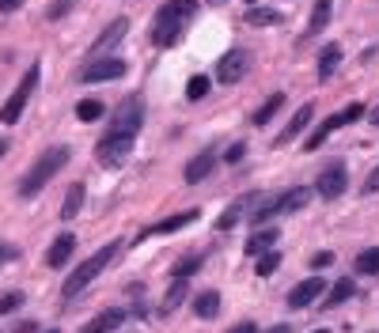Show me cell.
<instances>
[{
    "label": "cell",
    "mask_w": 379,
    "mask_h": 333,
    "mask_svg": "<svg viewBox=\"0 0 379 333\" xmlns=\"http://www.w3.org/2000/svg\"><path fill=\"white\" fill-rule=\"evenodd\" d=\"M194 315L202 318V322H209V318L220 315V292H216V288H205V292H197V299H194Z\"/></svg>",
    "instance_id": "cell-14"
},
{
    "label": "cell",
    "mask_w": 379,
    "mask_h": 333,
    "mask_svg": "<svg viewBox=\"0 0 379 333\" xmlns=\"http://www.w3.org/2000/svg\"><path fill=\"white\" fill-rule=\"evenodd\" d=\"M251 64H254L251 50H231V53H224L220 64H216V80H220V84H239L243 76L251 72Z\"/></svg>",
    "instance_id": "cell-8"
},
{
    "label": "cell",
    "mask_w": 379,
    "mask_h": 333,
    "mask_svg": "<svg viewBox=\"0 0 379 333\" xmlns=\"http://www.w3.org/2000/svg\"><path fill=\"white\" fill-rule=\"evenodd\" d=\"M277 269H281V254H277V250H265L262 258L254 261V273H258V276H273Z\"/></svg>",
    "instance_id": "cell-30"
},
{
    "label": "cell",
    "mask_w": 379,
    "mask_h": 333,
    "mask_svg": "<svg viewBox=\"0 0 379 333\" xmlns=\"http://www.w3.org/2000/svg\"><path fill=\"white\" fill-rule=\"evenodd\" d=\"M247 23H251V27H273V23H281V16H277L273 8H251V12H247Z\"/></svg>",
    "instance_id": "cell-29"
},
{
    "label": "cell",
    "mask_w": 379,
    "mask_h": 333,
    "mask_svg": "<svg viewBox=\"0 0 379 333\" xmlns=\"http://www.w3.org/2000/svg\"><path fill=\"white\" fill-rule=\"evenodd\" d=\"M80 205H84V186L72 182L69 193H65V205H61V220H72L76 213H80Z\"/></svg>",
    "instance_id": "cell-23"
},
{
    "label": "cell",
    "mask_w": 379,
    "mask_h": 333,
    "mask_svg": "<svg viewBox=\"0 0 379 333\" xmlns=\"http://www.w3.org/2000/svg\"><path fill=\"white\" fill-rule=\"evenodd\" d=\"M194 220H197V213H194V208H186V213H175V216L160 220V224L144 227L141 235H137V242H141V239H148V235H171V231H182L186 224H194Z\"/></svg>",
    "instance_id": "cell-13"
},
{
    "label": "cell",
    "mask_w": 379,
    "mask_h": 333,
    "mask_svg": "<svg viewBox=\"0 0 379 333\" xmlns=\"http://www.w3.org/2000/svg\"><path fill=\"white\" fill-rule=\"evenodd\" d=\"M338 64H341V46L330 42V46L322 50V57H319V80H330V76L338 72Z\"/></svg>",
    "instance_id": "cell-21"
},
{
    "label": "cell",
    "mask_w": 379,
    "mask_h": 333,
    "mask_svg": "<svg viewBox=\"0 0 379 333\" xmlns=\"http://www.w3.org/2000/svg\"><path fill=\"white\" fill-rule=\"evenodd\" d=\"M356 292V284H353V276H345V281H338V284H330V295H326V307H341L345 299H349Z\"/></svg>",
    "instance_id": "cell-26"
},
{
    "label": "cell",
    "mask_w": 379,
    "mask_h": 333,
    "mask_svg": "<svg viewBox=\"0 0 379 333\" xmlns=\"http://www.w3.org/2000/svg\"><path fill=\"white\" fill-rule=\"evenodd\" d=\"M69 155H72V152L65 148V144H57V148H50V152H42L38 159H35V166L23 174V182H19V197H23V201L38 197V190H46V182L61 171L65 163H69Z\"/></svg>",
    "instance_id": "cell-2"
},
{
    "label": "cell",
    "mask_w": 379,
    "mask_h": 333,
    "mask_svg": "<svg viewBox=\"0 0 379 333\" xmlns=\"http://www.w3.org/2000/svg\"><path fill=\"white\" fill-rule=\"evenodd\" d=\"M243 152H247V148H243V144H231L224 159H228V163H239V159H243Z\"/></svg>",
    "instance_id": "cell-38"
},
{
    "label": "cell",
    "mask_w": 379,
    "mask_h": 333,
    "mask_svg": "<svg viewBox=\"0 0 379 333\" xmlns=\"http://www.w3.org/2000/svg\"><path fill=\"white\" fill-rule=\"evenodd\" d=\"M38 76H42V64L35 61V64H31V69L23 72V80H19V87H16L12 95H8V103L0 106V121H4V125H16L19 114L27 110L31 95H35V87H38Z\"/></svg>",
    "instance_id": "cell-4"
},
{
    "label": "cell",
    "mask_w": 379,
    "mask_h": 333,
    "mask_svg": "<svg viewBox=\"0 0 379 333\" xmlns=\"http://www.w3.org/2000/svg\"><path fill=\"white\" fill-rule=\"evenodd\" d=\"M19 303H23V295H19V292L0 295V315H12V310H19Z\"/></svg>",
    "instance_id": "cell-34"
},
{
    "label": "cell",
    "mask_w": 379,
    "mask_h": 333,
    "mask_svg": "<svg viewBox=\"0 0 379 333\" xmlns=\"http://www.w3.org/2000/svg\"><path fill=\"white\" fill-rule=\"evenodd\" d=\"M194 12H197V0H167L160 12H155V23H152V46H155V50H171Z\"/></svg>",
    "instance_id": "cell-1"
},
{
    "label": "cell",
    "mask_w": 379,
    "mask_h": 333,
    "mask_svg": "<svg viewBox=\"0 0 379 333\" xmlns=\"http://www.w3.org/2000/svg\"><path fill=\"white\" fill-rule=\"evenodd\" d=\"M326 265H334V254L330 250H319L315 258H311V269H326Z\"/></svg>",
    "instance_id": "cell-37"
},
{
    "label": "cell",
    "mask_w": 379,
    "mask_h": 333,
    "mask_svg": "<svg viewBox=\"0 0 379 333\" xmlns=\"http://www.w3.org/2000/svg\"><path fill=\"white\" fill-rule=\"evenodd\" d=\"M46 333H61V329H46Z\"/></svg>",
    "instance_id": "cell-46"
},
{
    "label": "cell",
    "mask_w": 379,
    "mask_h": 333,
    "mask_svg": "<svg viewBox=\"0 0 379 333\" xmlns=\"http://www.w3.org/2000/svg\"><path fill=\"white\" fill-rule=\"evenodd\" d=\"M126 30H129V23H126V19H118V23H114V27H106V30H103V35H99V38H95V46H92V53H103V50H110V46H118V42H121V38H126Z\"/></svg>",
    "instance_id": "cell-19"
},
{
    "label": "cell",
    "mask_w": 379,
    "mask_h": 333,
    "mask_svg": "<svg viewBox=\"0 0 379 333\" xmlns=\"http://www.w3.org/2000/svg\"><path fill=\"white\" fill-rule=\"evenodd\" d=\"M372 125H379V110H372Z\"/></svg>",
    "instance_id": "cell-43"
},
{
    "label": "cell",
    "mask_w": 379,
    "mask_h": 333,
    "mask_svg": "<svg viewBox=\"0 0 379 333\" xmlns=\"http://www.w3.org/2000/svg\"><path fill=\"white\" fill-rule=\"evenodd\" d=\"M182 299H186V281H171V288L163 295V307L175 310V307H182Z\"/></svg>",
    "instance_id": "cell-32"
},
{
    "label": "cell",
    "mask_w": 379,
    "mask_h": 333,
    "mask_svg": "<svg viewBox=\"0 0 379 333\" xmlns=\"http://www.w3.org/2000/svg\"><path fill=\"white\" fill-rule=\"evenodd\" d=\"M12 254H16V250H12V247H8V242H0V265H4L8 258H12Z\"/></svg>",
    "instance_id": "cell-41"
},
{
    "label": "cell",
    "mask_w": 379,
    "mask_h": 333,
    "mask_svg": "<svg viewBox=\"0 0 379 333\" xmlns=\"http://www.w3.org/2000/svg\"><path fill=\"white\" fill-rule=\"evenodd\" d=\"M277 235H281V231H277V227H258V231H254V235L247 239V254H251V258H258V254L273 250Z\"/></svg>",
    "instance_id": "cell-16"
},
{
    "label": "cell",
    "mask_w": 379,
    "mask_h": 333,
    "mask_svg": "<svg viewBox=\"0 0 379 333\" xmlns=\"http://www.w3.org/2000/svg\"><path fill=\"white\" fill-rule=\"evenodd\" d=\"M361 193H364V197H372V193H379V166H375V171H372V174H368V182L361 186Z\"/></svg>",
    "instance_id": "cell-36"
},
{
    "label": "cell",
    "mask_w": 379,
    "mask_h": 333,
    "mask_svg": "<svg viewBox=\"0 0 379 333\" xmlns=\"http://www.w3.org/2000/svg\"><path fill=\"white\" fill-rule=\"evenodd\" d=\"M361 118H364V103H349V106L341 110V114H330L326 121H322V125H319L315 132H311L307 140H304V148H307V152H315L319 144L330 137V132H338L341 125H353V121H361Z\"/></svg>",
    "instance_id": "cell-6"
},
{
    "label": "cell",
    "mask_w": 379,
    "mask_h": 333,
    "mask_svg": "<svg viewBox=\"0 0 379 333\" xmlns=\"http://www.w3.org/2000/svg\"><path fill=\"white\" fill-rule=\"evenodd\" d=\"M265 333H292L288 326H273V329H265Z\"/></svg>",
    "instance_id": "cell-42"
},
{
    "label": "cell",
    "mask_w": 379,
    "mask_h": 333,
    "mask_svg": "<svg viewBox=\"0 0 379 333\" xmlns=\"http://www.w3.org/2000/svg\"><path fill=\"white\" fill-rule=\"evenodd\" d=\"M118 254H121V242H110V247L95 250L92 258H87V261H80V265H76V269L69 273V281H65V288H61V292H65V299H76V295H80L84 288L92 284V281H95V276L106 269L110 261L118 258Z\"/></svg>",
    "instance_id": "cell-3"
},
{
    "label": "cell",
    "mask_w": 379,
    "mask_h": 333,
    "mask_svg": "<svg viewBox=\"0 0 379 333\" xmlns=\"http://www.w3.org/2000/svg\"><path fill=\"white\" fill-rule=\"evenodd\" d=\"M4 148H8V144H4V140H0V155H4Z\"/></svg>",
    "instance_id": "cell-44"
},
{
    "label": "cell",
    "mask_w": 379,
    "mask_h": 333,
    "mask_svg": "<svg viewBox=\"0 0 379 333\" xmlns=\"http://www.w3.org/2000/svg\"><path fill=\"white\" fill-rule=\"evenodd\" d=\"M72 250H76V235H72V231H61V235L50 242V250H46V265H50V269H61V265H69Z\"/></svg>",
    "instance_id": "cell-12"
},
{
    "label": "cell",
    "mask_w": 379,
    "mask_h": 333,
    "mask_svg": "<svg viewBox=\"0 0 379 333\" xmlns=\"http://www.w3.org/2000/svg\"><path fill=\"white\" fill-rule=\"evenodd\" d=\"M251 205H254V197H239V201L231 205V208H224V213H220L216 227H220V231H231V227H236L239 220H243V213H251Z\"/></svg>",
    "instance_id": "cell-17"
},
{
    "label": "cell",
    "mask_w": 379,
    "mask_h": 333,
    "mask_svg": "<svg viewBox=\"0 0 379 333\" xmlns=\"http://www.w3.org/2000/svg\"><path fill=\"white\" fill-rule=\"evenodd\" d=\"M345 186H349V171H345L341 163H330L319 171V182H315V193L322 201H334V197L345 193Z\"/></svg>",
    "instance_id": "cell-9"
},
{
    "label": "cell",
    "mask_w": 379,
    "mask_h": 333,
    "mask_svg": "<svg viewBox=\"0 0 379 333\" xmlns=\"http://www.w3.org/2000/svg\"><path fill=\"white\" fill-rule=\"evenodd\" d=\"M19 4H23V0H0V12H16Z\"/></svg>",
    "instance_id": "cell-40"
},
{
    "label": "cell",
    "mask_w": 379,
    "mask_h": 333,
    "mask_svg": "<svg viewBox=\"0 0 379 333\" xmlns=\"http://www.w3.org/2000/svg\"><path fill=\"white\" fill-rule=\"evenodd\" d=\"M281 106H285V95L277 91V95H270V98H265V103H262L258 110H254V118H251V121H254V125H265V121H270V118H273Z\"/></svg>",
    "instance_id": "cell-25"
},
{
    "label": "cell",
    "mask_w": 379,
    "mask_h": 333,
    "mask_svg": "<svg viewBox=\"0 0 379 333\" xmlns=\"http://www.w3.org/2000/svg\"><path fill=\"white\" fill-rule=\"evenodd\" d=\"M330 8H334V0H315V12H311L307 35H319V30L330 23Z\"/></svg>",
    "instance_id": "cell-24"
},
{
    "label": "cell",
    "mask_w": 379,
    "mask_h": 333,
    "mask_svg": "<svg viewBox=\"0 0 379 333\" xmlns=\"http://www.w3.org/2000/svg\"><path fill=\"white\" fill-rule=\"evenodd\" d=\"M326 281H319V276H307L304 284H296L292 292H288V307L292 310H304V307H311L315 299H322V292H326Z\"/></svg>",
    "instance_id": "cell-11"
},
{
    "label": "cell",
    "mask_w": 379,
    "mask_h": 333,
    "mask_svg": "<svg viewBox=\"0 0 379 333\" xmlns=\"http://www.w3.org/2000/svg\"><path fill=\"white\" fill-rule=\"evenodd\" d=\"M356 273H368V276L379 273V247L361 250V258H356Z\"/></svg>",
    "instance_id": "cell-28"
},
{
    "label": "cell",
    "mask_w": 379,
    "mask_h": 333,
    "mask_svg": "<svg viewBox=\"0 0 379 333\" xmlns=\"http://www.w3.org/2000/svg\"><path fill=\"white\" fill-rule=\"evenodd\" d=\"M72 4H76V0H53V4L46 8V19H61V16L69 12Z\"/></svg>",
    "instance_id": "cell-35"
},
{
    "label": "cell",
    "mask_w": 379,
    "mask_h": 333,
    "mask_svg": "<svg viewBox=\"0 0 379 333\" xmlns=\"http://www.w3.org/2000/svg\"><path fill=\"white\" fill-rule=\"evenodd\" d=\"M118 76H126V61L118 57H103V61H92L87 69L80 72L84 84H106V80H118Z\"/></svg>",
    "instance_id": "cell-10"
},
{
    "label": "cell",
    "mask_w": 379,
    "mask_h": 333,
    "mask_svg": "<svg viewBox=\"0 0 379 333\" xmlns=\"http://www.w3.org/2000/svg\"><path fill=\"white\" fill-rule=\"evenodd\" d=\"M311 333H330V329H311Z\"/></svg>",
    "instance_id": "cell-45"
},
{
    "label": "cell",
    "mask_w": 379,
    "mask_h": 333,
    "mask_svg": "<svg viewBox=\"0 0 379 333\" xmlns=\"http://www.w3.org/2000/svg\"><path fill=\"white\" fill-rule=\"evenodd\" d=\"M144 125V103L141 95H129L121 98V106L110 114V132H121V137H137Z\"/></svg>",
    "instance_id": "cell-5"
},
{
    "label": "cell",
    "mask_w": 379,
    "mask_h": 333,
    "mask_svg": "<svg viewBox=\"0 0 379 333\" xmlns=\"http://www.w3.org/2000/svg\"><path fill=\"white\" fill-rule=\"evenodd\" d=\"M202 265H205V258H202V254H186V258L178 261L175 269H171V276H175V281H186V276H194L197 269H202Z\"/></svg>",
    "instance_id": "cell-27"
},
{
    "label": "cell",
    "mask_w": 379,
    "mask_h": 333,
    "mask_svg": "<svg viewBox=\"0 0 379 333\" xmlns=\"http://www.w3.org/2000/svg\"><path fill=\"white\" fill-rule=\"evenodd\" d=\"M311 114H315V110H311V103H307V106H300V110H296V114H292V121H288V125H285V132H281V137H277V144H288V140H292V137H300V132H304V129H307V121H311Z\"/></svg>",
    "instance_id": "cell-18"
},
{
    "label": "cell",
    "mask_w": 379,
    "mask_h": 333,
    "mask_svg": "<svg viewBox=\"0 0 379 333\" xmlns=\"http://www.w3.org/2000/svg\"><path fill=\"white\" fill-rule=\"evenodd\" d=\"M228 333H258V326H254V322H239V326H231Z\"/></svg>",
    "instance_id": "cell-39"
},
{
    "label": "cell",
    "mask_w": 379,
    "mask_h": 333,
    "mask_svg": "<svg viewBox=\"0 0 379 333\" xmlns=\"http://www.w3.org/2000/svg\"><path fill=\"white\" fill-rule=\"evenodd\" d=\"M121 322H126V310H118V307H114V310H103L99 318H92L80 333H114Z\"/></svg>",
    "instance_id": "cell-15"
},
{
    "label": "cell",
    "mask_w": 379,
    "mask_h": 333,
    "mask_svg": "<svg viewBox=\"0 0 379 333\" xmlns=\"http://www.w3.org/2000/svg\"><path fill=\"white\" fill-rule=\"evenodd\" d=\"M307 201H311V190H307V186H296V190L281 193V213H300Z\"/></svg>",
    "instance_id": "cell-22"
},
{
    "label": "cell",
    "mask_w": 379,
    "mask_h": 333,
    "mask_svg": "<svg viewBox=\"0 0 379 333\" xmlns=\"http://www.w3.org/2000/svg\"><path fill=\"white\" fill-rule=\"evenodd\" d=\"M76 118L80 121H99L103 118V103H99V98H80V103H76Z\"/></svg>",
    "instance_id": "cell-31"
},
{
    "label": "cell",
    "mask_w": 379,
    "mask_h": 333,
    "mask_svg": "<svg viewBox=\"0 0 379 333\" xmlns=\"http://www.w3.org/2000/svg\"><path fill=\"white\" fill-rule=\"evenodd\" d=\"M213 163H216V155H213V152H202L197 159H190V166H186V182H202V179H209Z\"/></svg>",
    "instance_id": "cell-20"
},
{
    "label": "cell",
    "mask_w": 379,
    "mask_h": 333,
    "mask_svg": "<svg viewBox=\"0 0 379 333\" xmlns=\"http://www.w3.org/2000/svg\"><path fill=\"white\" fill-rule=\"evenodd\" d=\"M205 95H209V76H190L186 98H190V103H197V98H205Z\"/></svg>",
    "instance_id": "cell-33"
},
{
    "label": "cell",
    "mask_w": 379,
    "mask_h": 333,
    "mask_svg": "<svg viewBox=\"0 0 379 333\" xmlns=\"http://www.w3.org/2000/svg\"><path fill=\"white\" fill-rule=\"evenodd\" d=\"M133 152V137H121V132H106L103 140L95 144V159L103 166H118L126 163V155Z\"/></svg>",
    "instance_id": "cell-7"
}]
</instances>
